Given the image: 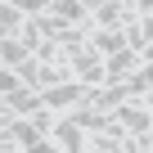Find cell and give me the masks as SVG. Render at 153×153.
<instances>
[{"label":"cell","instance_id":"6da1fadb","mask_svg":"<svg viewBox=\"0 0 153 153\" xmlns=\"http://www.w3.org/2000/svg\"><path fill=\"white\" fill-rule=\"evenodd\" d=\"M63 63H68V72H72V81H86V86H108V76H104V59H99L90 45H81V50L63 54Z\"/></svg>","mask_w":153,"mask_h":153},{"label":"cell","instance_id":"7a4b0ae2","mask_svg":"<svg viewBox=\"0 0 153 153\" xmlns=\"http://www.w3.org/2000/svg\"><path fill=\"white\" fill-rule=\"evenodd\" d=\"M90 90H95V86H86V81H63V86H54V90H41V104L54 108V113H72V108L90 104Z\"/></svg>","mask_w":153,"mask_h":153},{"label":"cell","instance_id":"3957f363","mask_svg":"<svg viewBox=\"0 0 153 153\" xmlns=\"http://www.w3.org/2000/svg\"><path fill=\"white\" fill-rule=\"evenodd\" d=\"M50 140H54L63 153H86V149H90V131H81V126H76L72 117H63V113H59V122H54Z\"/></svg>","mask_w":153,"mask_h":153},{"label":"cell","instance_id":"277c9868","mask_svg":"<svg viewBox=\"0 0 153 153\" xmlns=\"http://www.w3.org/2000/svg\"><path fill=\"white\" fill-rule=\"evenodd\" d=\"M63 27H90V9H86V0H50V9Z\"/></svg>","mask_w":153,"mask_h":153},{"label":"cell","instance_id":"5b68a950","mask_svg":"<svg viewBox=\"0 0 153 153\" xmlns=\"http://www.w3.org/2000/svg\"><path fill=\"white\" fill-rule=\"evenodd\" d=\"M122 99H131V86L126 81H108V86H95L90 90V108H99V113H113Z\"/></svg>","mask_w":153,"mask_h":153},{"label":"cell","instance_id":"8992f818","mask_svg":"<svg viewBox=\"0 0 153 153\" xmlns=\"http://www.w3.org/2000/svg\"><path fill=\"white\" fill-rule=\"evenodd\" d=\"M140 68V54L126 45V50H117V54H108L104 59V76H108V81H126V76Z\"/></svg>","mask_w":153,"mask_h":153},{"label":"cell","instance_id":"52a82bcc","mask_svg":"<svg viewBox=\"0 0 153 153\" xmlns=\"http://www.w3.org/2000/svg\"><path fill=\"white\" fill-rule=\"evenodd\" d=\"M126 18H131V9L117 5V0H108V5L90 9V27H126Z\"/></svg>","mask_w":153,"mask_h":153},{"label":"cell","instance_id":"ba28073f","mask_svg":"<svg viewBox=\"0 0 153 153\" xmlns=\"http://www.w3.org/2000/svg\"><path fill=\"white\" fill-rule=\"evenodd\" d=\"M23 9L14 5V0H0V41H5V36H18L23 32Z\"/></svg>","mask_w":153,"mask_h":153},{"label":"cell","instance_id":"9c48e42d","mask_svg":"<svg viewBox=\"0 0 153 153\" xmlns=\"http://www.w3.org/2000/svg\"><path fill=\"white\" fill-rule=\"evenodd\" d=\"M5 108H9L14 117H32V113L41 108V95H36V90H18V95L5 99Z\"/></svg>","mask_w":153,"mask_h":153},{"label":"cell","instance_id":"30bf717a","mask_svg":"<svg viewBox=\"0 0 153 153\" xmlns=\"http://www.w3.org/2000/svg\"><path fill=\"white\" fill-rule=\"evenodd\" d=\"M23 59H32V50L18 36H5V41H0V63H5V68H18Z\"/></svg>","mask_w":153,"mask_h":153},{"label":"cell","instance_id":"8fae6325","mask_svg":"<svg viewBox=\"0 0 153 153\" xmlns=\"http://www.w3.org/2000/svg\"><path fill=\"white\" fill-rule=\"evenodd\" d=\"M18 90H27V86H23V76H18L14 68L0 63V99H9V95H18Z\"/></svg>","mask_w":153,"mask_h":153},{"label":"cell","instance_id":"7c38bea8","mask_svg":"<svg viewBox=\"0 0 153 153\" xmlns=\"http://www.w3.org/2000/svg\"><path fill=\"white\" fill-rule=\"evenodd\" d=\"M27 122H32V126H36V131H41V135H50V131H54V122H59V113H54V108H45V104H41V108H36V113H32V117H27Z\"/></svg>","mask_w":153,"mask_h":153},{"label":"cell","instance_id":"4fadbf2b","mask_svg":"<svg viewBox=\"0 0 153 153\" xmlns=\"http://www.w3.org/2000/svg\"><path fill=\"white\" fill-rule=\"evenodd\" d=\"M18 41H23V45H27V50L36 54V45L45 41V36H41V27H36V18H27V23H23V32H18Z\"/></svg>","mask_w":153,"mask_h":153},{"label":"cell","instance_id":"5bb4252c","mask_svg":"<svg viewBox=\"0 0 153 153\" xmlns=\"http://www.w3.org/2000/svg\"><path fill=\"white\" fill-rule=\"evenodd\" d=\"M14 5L23 9V18H41V14L50 9V0H14Z\"/></svg>","mask_w":153,"mask_h":153},{"label":"cell","instance_id":"9a60e30c","mask_svg":"<svg viewBox=\"0 0 153 153\" xmlns=\"http://www.w3.org/2000/svg\"><path fill=\"white\" fill-rule=\"evenodd\" d=\"M135 23H140V36H144V45L153 41V14H135ZM144 54V50H140Z\"/></svg>","mask_w":153,"mask_h":153},{"label":"cell","instance_id":"2e32d148","mask_svg":"<svg viewBox=\"0 0 153 153\" xmlns=\"http://www.w3.org/2000/svg\"><path fill=\"white\" fill-rule=\"evenodd\" d=\"M140 99H144V104H149V113H153V86H149V90H144Z\"/></svg>","mask_w":153,"mask_h":153},{"label":"cell","instance_id":"e0dca14e","mask_svg":"<svg viewBox=\"0 0 153 153\" xmlns=\"http://www.w3.org/2000/svg\"><path fill=\"white\" fill-rule=\"evenodd\" d=\"M140 59H144V63H153V41L144 45V54H140Z\"/></svg>","mask_w":153,"mask_h":153},{"label":"cell","instance_id":"ac0fdd59","mask_svg":"<svg viewBox=\"0 0 153 153\" xmlns=\"http://www.w3.org/2000/svg\"><path fill=\"white\" fill-rule=\"evenodd\" d=\"M117 5H126V9H131V0H117Z\"/></svg>","mask_w":153,"mask_h":153}]
</instances>
